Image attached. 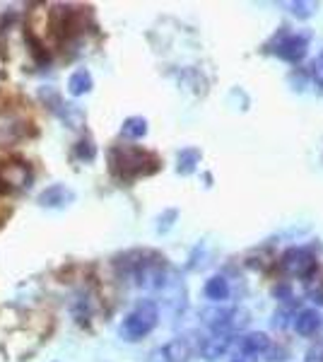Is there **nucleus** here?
Segmentation results:
<instances>
[{
    "label": "nucleus",
    "instance_id": "nucleus-1",
    "mask_svg": "<svg viewBox=\"0 0 323 362\" xmlns=\"http://www.w3.org/2000/svg\"><path fill=\"white\" fill-rule=\"evenodd\" d=\"M114 266L126 276H131L138 288L162 290L164 283H167V259L162 254H157V251H128V254H123L114 261Z\"/></svg>",
    "mask_w": 323,
    "mask_h": 362
},
{
    "label": "nucleus",
    "instance_id": "nucleus-2",
    "mask_svg": "<svg viewBox=\"0 0 323 362\" xmlns=\"http://www.w3.org/2000/svg\"><path fill=\"white\" fill-rule=\"evenodd\" d=\"M109 172L121 181H135L160 172V157L138 145H114L107 153Z\"/></svg>",
    "mask_w": 323,
    "mask_h": 362
},
{
    "label": "nucleus",
    "instance_id": "nucleus-3",
    "mask_svg": "<svg viewBox=\"0 0 323 362\" xmlns=\"http://www.w3.org/2000/svg\"><path fill=\"white\" fill-rule=\"evenodd\" d=\"M157 321H160V309L152 300H143L126 314V319L121 324V336L131 343L140 341V338L150 336L155 331Z\"/></svg>",
    "mask_w": 323,
    "mask_h": 362
},
{
    "label": "nucleus",
    "instance_id": "nucleus-4",
    "mask_svg": "<svg viewBox=\"0 0 323 362\" xmlns=\"http://www.w3.org/2000/svg\"><path fill=\"white\" fill-rule=\"evenodd\" d=\"M34 181V169L20 157L0 160V196L20 194L27 191Z\"/></svg>",
    "mask_w": 323,
    "mask_h": 362
},
{
    "label": "nucleus",
    "instance_id": "nucleus-5",
    "mask_svg": "<svg viewBox=\"0 0 323 362\" xmlns=\"http://www.w3.org/2000/svg\"><path fill=\"white\" fill-rule=\"evenodd\" d=\"M34 136V128L29 124L25 114H20L17 109H0V148H10L22 140Z\"/></svg>",
    "mask_w": 323,
    "mask_h": 362
},
{
    "label": "nucleus",
    "instance_id": "nucleus-6",
    "mask_svg": "<svg viewBox=\"0 0 323 362\" xmlns=\"http://www.w3.org/2000/svg\"><path fill=\"white\" fill-rule=\"evenodd\" d=\"M307 49H309V34H299V32H280L273 44V54L287 63H299L307 56Z\"/></svg>",
    "mask_w": 323,
    "mask_h": 362
},
{
    "label": "nucleus",
    "instance_id": "nucleus-7",
    "mask_svg": "<svg viewBox=\"0 0 323 362\" xmlns=\"http://www.w3.org/2000/svg\"><path fill=\"white\" fill-rule=\"evenodd\" d=\"M280 268L292 278H311L316 271V256L309 249L292 247L287 249L280 259Z\"/></svg>",
    "mask_w": 323,
    "mask_h": 362
},
{
    "label": "nucleus",
    "instance_id": "nucleus-8",
    "mask_svg": "<svg viewBox=\"0 0 323 362\" xmlns=\"http://www.w3.org/2000/svg\"><path fill=\"white\" fill-rule=\"evenodd\" d=\"M54 27H56V37L61 42L75 39L82 32V13L75 8H68V5H61V8L54 10Z\"/></svg>",
    "mask_w": 323,
    "mask_h": 362
},
{
    "label": "nucleus",
    "instance_id": "nucleus-9",
    "mask_svg": "<svg viewBox=\"0 0 323 362\" xmlns=\"http://www.w3.org/2000/svg\"><path fill=\"white\" fill-rule=\"evenodd\" d=\"M75 201V194L68 189L66 184H51L49 189H44L37 198L41 208H66Z\"/></svg>",
    "mask_w": 323,
    "mask_h": 362
},
{
    "label": "nucleus",
    "instance_id": "nucleus-10",
    "mask_svg": "<svg viewBox=\"0 0 323 362\" xmlns=\"http://www.w3.org/2000/svg\"><path fill=\"white\" fill-rule=\"evenodd\" d=\"M229 346H232V336L229 334H210L208 338H203V341L198 343V353L208 362H215V360H220L222 355H227Z\"/></svg>",
    "mask_w": 323,
    "mask_h": 362
},
{
    "label": "nucleus",
    "instance_id": "nucleus-11",
    "mask_svg": "<svg viewBox=\"0 0 323 362\" xmlns=\"http://www.w3.org/2000/svg\"><path fill=\"white\" fill-rule=\"evenodd\" d=\"M196 350H198V346H193L189 336H179L162 348V358H164V362H189Z\"/></svg>",
    "mask_w": 323,
    "mask_h": 362
},
{
    "label": "nucleus",
    "instance_id": "nucleus-12",
    "mask_svg": "<svg viewBox=\"0 0 323 362\" xmlns=\"http://www.w3.org/2000/svg\"><path fill=\"white\" fill-rule=\"evenodd\" d=\"M239 350L242 353H249V355H263L270 350V338L261 331H251V334H244L239 338Z\"/></svg>",
    "mask_w": 323,
    "mask_h": 362
},
{
    "label": "nucleus",
    "instance_id": "nucleus-13",
    "mask_svg": "<svg viewBox=\"0 0 323 362\" xmlns=\"http://www.w3.org/2000/svg\"><path fill=\"white\" fill-rule=\"evenodd\" d=\"M292 326H295L299 336H314L321 326V314L316 309H302L292 321Z\"/></svg>",
    "mask_w": 323,
    "mask_h": 362
},
{
    "label": "nucleus",
    "instance_id": "nucleus-14",
    "mask_svg": "<svg viewBox=\"0 0 323 362\" xmlns=\"http://www.w3.org/2000/svg\"><path fill=\"white\" fill-rule=\"evenodd\" d=\"M95 87V80H92V73L87 68H78L68 80V92L73 97H82Z\"/></svg>",
    "mask_w": 323,
    "mask_h": 362
},
{
    "label": "nucleus",
    "instance_id": "nucleus-15",
    "mask_svg": "<svg viewBox=\"0 0 323 362\" xmlns=\"http://www.w3.org/2000/svg\"><path fill=\"white\" fill-rule=\"evenodd\" d=\"M121 136L128 138V140H140L148 136V119L143 116H128L121 126Z\"/></svg>",
    "mask_w": 323,
    "mask_h": 362
},
{
    "label": "nucleus",
    "instance_id": "nucleus-16",
    "mask_svg": "<svg viewBox=\"0 0 323 362\" xmlns=\"http://www.w3.org/2000/svg\"><path fill=\"white\" fill-rule=\"evenodd\" d=\"M205 297L208 300H213V302H225L227 297H229V283H227V278H222V276H213L205 283Z\"/></svg>",
    "mask_w": 323,
    "mask_h": 362
},
{
    "label": "nucleus",
    "instance_id": "nucleus-17",
    "mask_svg": "<svg viewBox=\"0 0 323 362\" xmlns=\"http://www.w3.org/2000/svg\"><path fill=\"white\" fill-rule=\"evenodd\" d=\"M179 165H176V172L179 174H184V177H189V174L196 172V167L201 165V150H196V148H186V150H181L179 153Z\"/></svg>",
    "mask_w": 323,
    "mask_h": 362
},
{
    "label": "nucleus",
    "instance_id": "nucleus-18",
    "mask_svg": "<svg viewBox=\"0 0 323 362\" xmlns=\"http://www.w3.org/2000/svg\"><path fill=\"white\" fill-rule=\"evenodd\" d=\"M75 155L78 160H85V162H92L97 157V145L92 143L90 138H82L78 145H75Z\"/></svg>",
    "mask_w": 323,
    "mask_h": 362
},
{
    "label": "nucleus",
    "instance_id": "nucleus-19",
    "mask_svg": "<svg viewBox=\"0 0 323 362\" xmlns=\"http://www.w3.org/2000/svg\"><path fill=\"white\" fill-rule=\"evenodd\" d=\"M316 8L319 5L316 3H309V0H297V3H290V10L295 13L297 17H302V20H307V17H311L316 13Z\"/></svg>",
    "mask_w": 323,
    "mask_h": 362
},
{
    "label": "nucleus",
    "instance_id": "nucleus-20",
    "mask_svg": "<svg viewBox=\"0 0 323 362\" xmlns=\"http://www.w3.org/2000/svg\"><path fill=\"white\" fill-rule=\"evenodd\" d=\"M311 78H314L316 85H319L321 90H323V61H321V58L311 63Z\"/></svg>",
    "mask_w": 323,
    "mask_h": 362
},
{
    "label": "nucleus",
    "instance_id": "nucleus-21",
    "mask_svg": "<svg viewBox=\"0 0 323 362\" xmlns=\"http://www.w3.org/2000/svg\"><path fill=\"white\" fill-rule=\"evenodd\" d=\"M232 362H258L256 355H249V353H242V350H237V355L232 358Z\"/></svg>",
    "mask_w": 323,
    "mask_h": 362
},
{
    "label": "nucleus",
    "instance_id": "nucleus-22",
    "mask_svg": "<svg viewBox=\"0 0 323 362\" xmlns=\"http://www.w3.org/2000/svg\"><path fill=\"white\" fill-rule=\"evenodd\" d=\"M275 297H283V300H292V293H290V288L287 285H280V288H275Z\"/></svg>",
    "mask_w": 323,
    "mask_h": 362
},
{
    "label": "nucleus",
    "instance_id": "nucleus-23",
    "mask_svg": "<svg viewBox=\"0 0 323 362\" xmlns=\"http://www.w3.org/2000/svg\"><path fill=\"white\" fill-rule=\"evenodd\" d=\"M321 61H323V54H321Z\"/></svg>",
    "mask_w": 323,
    "mask_h": 362
}]
</instances>
